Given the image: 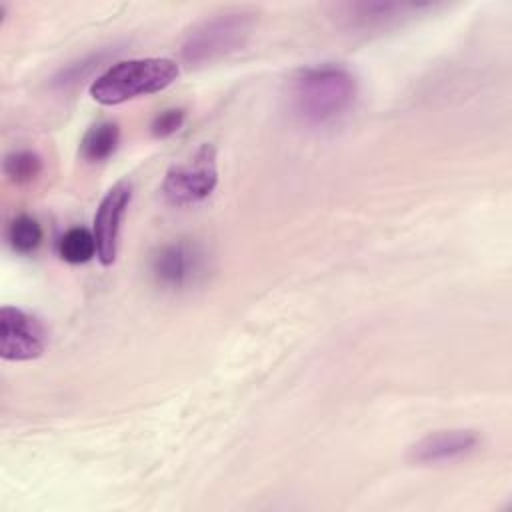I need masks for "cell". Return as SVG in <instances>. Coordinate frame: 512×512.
<instances>
[{"instance_id":"1","label":"cell","mask_w":512,"mask_h":512,"mask_svg":"<svg viewBox=\"0 0 512 512\" xmlns=\"http://www.w3.org/2000/svg\"><path fill=\"white\" fill-rule=\"evenodd\" d=\"M356 98V78L342 64H316L298 70L288 84L292 112L306 124L338 120Z\"/></svg>"},{"instance_id":"2","label":"cell","mask_w":512,"mask_h":512,"mask_svg":"<svg viewBox=\"0 0 512 512\" xmlns=\"http://www.w3.org/2000/svg\"><path fill=\"white\" fill-rule=\"evenodd\" d=\"M180 66L170 58H132L112 64L90 84V96L104 106H116L156 94L174 84Z\"/></svg>"},{"instance_id":"3","label":"cell","mask_w":512,"mask_h":512,"mask_svg":"<svg viewBox=\"0 0 512 512\" xmlns=\"http://www.w3.org/2000/svg\"><path fill=\"white\" fill-rule=\"evenodd\" d=\"M254 12L226 10L196 24L182 42L180 54L188 64L214 62L236 52L252 34Z\"/></svg>"},{"instance_id":"4","label":"cell","mask_w":512,"mask_h":512,"mask_svg":"<svg viewBox=\"0 0 512 512\" xmlns=\"http://www.w3.org/2000/svg\"><path fill=\"white\" fill-rule=\"evenodd\" d=\"M218 184L216 148L200 144L190 158L168 168L162 194L172 206H192L206 200Z\"/></svg>"},{"instance_id":"5","label":"cell","mask_w":512,"mask_h":512,"mask_svg":"<svg viewBox=\"0 0 512 512\" xmlns=\"http://www.w3.org/2000/svg\"><path fill=\"white\" fill-rule=\"evenodd\" d=\"M48 344V330L30 312L16 306L0 308V356L12 362L38 358Z\"/></svg>"},{"instance_id":"6","label":"cell","mask_w":512,"mask_h":512,"mask_svg":"<svg viewBox=\"0 0 512 512\" xmlns=\"http://www.w3.org/2000/svg\"><path fill=\"white\" fill-rule=\"evenodd\" d=\"M132 200V184L124 178L118 180L100 200L94 214V238H96V258L102 266H112L118 254V238L122 220Z\"/></svg>"},{"instance_id":"7","label":"cell","mask_w":512,"mask_h":512,"mask_svg":"<svg viewBox=\"0 0 512 512\" xmlns=\"http://www.w3.org/2000/svg\"><path fill=\"white\" fill-rule=\"evenodd\" d=\"M480 438L474 430L454 428L424 436L410 446L408 458L414 464H444L454 462L476 450Z\"/></svg>"},{"instance_id":"8","label":"cell","mask_w":512,"mask_h":512,"mask_svg":"<svg viewBox=\"0 0 512 512\" xmlns=\"http://www.w3.org/2000/svg\"><path fill=\"white\" fill-rule=\"evenodd\" d=\"M152 276L164 288H182L200 270V254L186 242H170L152 256Z\"/></svg>"},{"instance_id":"9","label":"cell","mask_w":512,"mask_h":512,"mask_svg":"<svg viewBox=\"0 0 512 512\" xmlns=\"http://www.w3.org/2000/svg\"><path fill=\"white\" fill-rule=\"evenodd\" d=\"M414 4H396V2H360L346 6V16L352 20L354 26L372 28L382 26L388 20H396L398 16L416 10Z\"/></svg>"},{"instance_id":"10","label":"cell","mask_w":512,"mask_h":512,"mask_svg":"<svg viewBox=\"0 0 512 512\" xmlns=\"http://www.w3.org/2000/svg\"><path fill=\"white\" fill-rule=\"evenodd\" d=\"M120 142V128L116 122H98L88 128L80 142V152L88 162H102L112 156Z\"/></svg>"},{"instance_id":"11","label":"cell","mask_w":512,"mask_h":512,"mask_svg":"<svg viewBox=\"0 0 512 512\" xmlns=\"http://www.w3.org/2000/svg\"><path fill=\"white\" fill-rule=\"evenodd\" d=\"M60 256L70 264H84L96 256L94 232L86 228H70L60 238Z\"/></svg>"},{"instance_id":"12","label":"cell","mask_w":512,"mask_h":512,"mask_svg":"<svg viewBox=\"0 0 512 512\" xmlns=\"http://www.w3.org/2000/svg\"><path fill=\"white\" fill-rule=\"evenodd\" d=\"M8 242L14 252L30 254L42 242V226L28 214L16 216L8 226Z\"/></svg>"},{"instance_id":"13","label":"cell","mask_w":512,"mask_h":512,"mask_svg":"<svg viewBox=\"0 0 512 512\" xmlns=\"http://www.w3.org/2000/svg\"><path fill=\"white\" fill-rule=\"evenodd\" d=\"M42 170V160L36 152L30 150H16L4 158V174L14 184H28L32 182Z\"/></svg>"},{"instance_id":"14","label":"cell","mask_w":512,"mask_h":512,"mask_svg":"<svg viewBox=\"0 0 512 512\" xmlns=\"http://www.w3.org/2000/svg\"><path fill=\"white\" fill-rule=\"evenodd\" d=\"M184 124V110L182 108H168L162 110L150 124V132L156 138H166L178 132Z\"/></svg>"},{"instance_id":"15","label":"cell","mask_w":512,"mask_h":512,"mask_svg":"<svg viewBox=\"0 0 512 512\" xmlns=\"http://www.w3.org/2000/svg\"><path fill=\"white\" fill-rule=\"evenodd\" d=\"M80 64V78L84 76V74H88L94 66H98V56L96 58H92V60H88V62H78ZM78 80V66L76 64H72L68 70H64L62 72V76L58 78V82L60 84H70V82H76Z\"/></svg>"}]
</instances>
